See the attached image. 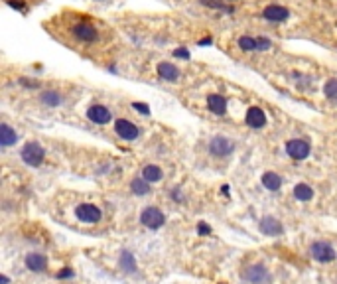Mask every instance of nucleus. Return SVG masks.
Listing matches in <instances>:
<instances>
[{"label":"nucleus","mask_w":337,"mask_h":284,"mask_svg":"<svg viewBox=\"0 0 337 284\" xmlns=\"http://www.w3.org/2000/svg\"><path fill=\"white\" fill-rule=\"evenodd\" d=\"M42 28L57 44L99 67L116 65L125 53V44L116 28L97 16L77 8H61L42 22Z\"/></svg>","instance_id":"f257e3e1"},{"label":"nucleus","mask_w":337,"mask_h":284,"mask_svg":"<svg viewBox=\"0 0 337 284\" xmlns=\"http://www.w3.org/2000/svg\"><path fill=\"white\" fill-rule=\"evenodd\" d=\"M237 14L242 16L247 22L268 28L272 32L292 24L298 18L294 8L284 0H242L241 4H237L235 16Z\"/></svg>","instance_id":"f03ea898"},{"label":"nucleus","mask_w":337,"mask_h":284,"mask_svg":"<svg viewBox=\"0 0 337 284\" xmlns=\"http://www.w3.org/2000/svg\"><path fill=\"white\" fill-rule=\"evenodd\" d=\"M134 67L140 71L144 79H154L162 85H181L186 79H199L195 75V69L190 65H181L170 58L156 53H148L144 60L134 63Z\"/></svg>","instance_id":"7ed1b4c3"},{"label":"nucleus","mask_w":337,"mask_h":284,"mask_svg":"<svg viewBox=\"0 0 337 284\" xmlns=\"http://www.w3.org/2000/svg\"><path fill=\"white\" fill-rule=\"evenodd\" d=\"M112 130L120 140H125V142H134V140L140 138V126L134 121L125 119V117H118V119L112 121Z\"/></svg>","instance_id":"20e7f679"},{"label":"nucleus","mask_w":337,"mask_h":284,"mask_svg":"<svg viewBox=\"0 0 337 284\" xmlns=\"http://www.w3.org/2000/svg\"><path fill=\"white\" fill-rule=\"evenodd\" d=\"M85 117L93 123V125H109L111 121H114V115H112V109L105 103H91L85 110Z\"/></svg>","instance_id":"39448f33"},{"label":"nucleus","mask_w":337,"mask_h":284,"mask_svg":"<svg viewBox=\"0 0 337 284\" xmlns=\"http://www.w3.org/2000/svg\"><path fill=\"white\" fill-rule=\"evenodd\" d=\"M20 158L26 166L38 168L46 160V150H44V146L40 144V142H28V144H24L22 150H20Z\"/></svg>","instance_id":"423d86ee"},{"label":"nucleus","mask_w":337,"mask_h":284,"mask_svg":"<svg viewBox=\"0 0 337 284\" xmlns=\"http://www.w3.org/2000/svg\"><path fill=\"white\" fill-rule=\"evenodd\" d=\"M209 154L211 156H215V158H227L235 152V140L229 138V136H223V134H217V136H213L209 140Z\"/></svg>","instance_id":"0eeeda50"},{"label":"nucleus","mask_w":337,"mask_h":284,"mask_svg":"<svg viewBox=\"0 0 337 284\" xmlns=\"http://www.w3.org/2000/svg\"><path fill=\"white\" fill-rule=\"evenodd\" d=\"M205 107L211 115L223 117L229 110V97L225 93H219V91H211L205 95Z\"/></svg>","instance_id":"6e6552de"},{"label":"nucleus","mask_w":337,"mask_h":284,"mask_svg":"<svg viewBox=\"0 0 337 284\" xmlns=\"http://www.w3.org/2000/svg\"><path fill=\"white\" fill-rule=\"evenodd\" d=\"M75 217L81 223H99L103 217V211L97 204H91V202H83L75 207Z\"/></svg>","instance_id":"1a4fd4ad"},{"label":"nucleus","mask_w":337,"mask_h":284,"mask_svg":"<svg viewBox=\"0 0 337 284\" xmlns=\"http://www.w3.org/2000/svg\"><path fill=\"white\" fill-rule=\"evenodd\" d=\"M140 223L144 227H148V229H160V227L166 223V215H164L162 209H158L154 205H148L140 213Z\"/></svg>","instance_id":"9d476101"},{"label":"nucleus","mask_w":337,"mask_h":284,"mask_svg":"<svg viewBox=\"0 0 337 284\" xmlns=\"http://www.w3.org/2000/svg\"><path fill=\"white\" fill-rule=\"evenodd\" d=\"M286 154L292 158V160H305L310 156L312 152V146H310V142L308 140H304V138H292L286 142Z\"/></svg>","instance_id":"9b49d317"},{"label":"nucleus","mask_w":337,"mask_h":284,"mask_svg":"<svg viewBox=\"0 0 337 284\" xmlns=\"http://www.w3.org/2000/svg\"><path fill=\"white\" fill-rule=\"evenodd\" d=\"M244 123H247V126L258 130V128H264L266 123H268V117H266V110L258 105H251L247 109V112H244Z\"/></svg>","instance_id":"f8f14e48"},{"label":"nucleus","mask_w":337,"mask_h":284,"mask_svg":"<svg viewBox=\"0 0 337 284\" xmlns=\"http://www.w3.org/2000/svg\"><path fill=\"white\" fill-rule=\"evenodd\" d=\"M310 251H312V257H314L318 263H331V261L335 259V249H333L329 243H325V241L314 243Z\"/></svg>","instance_id":"ddd939ff"},{"label":"nucleus","mask_w":337,"mask_h":284,"mask_svg":"<svg viewBox=\"0 0 337 284\" xmlns=\"http://www.w3.org/2000/svg\"><path fill=\"white\" fill-rule=\"evenodd\" d=\"M242 278L247 282H251V284H262L270 276H268V270H266L264 265H251V267H247L242 270Z\"/></svg>","instance_id":"4468645a"},{"label":"nucleus","mask_w":337,"mask_h":284,"mask_svg":"<svg viewBox=\"0 0 337 284\" xmlns=\"http://www.w3.org/2000/svg\"><path fill=\"white\" fill-rule=\"evenodd\" d=\"M6 6H10L12 10H16L22 16H28L30 12H34L38 6L44 4V0H2Z\"/></svg>","instance_id":"2eb2a0df"},{"label":"nucleus","mask_w":337,"mask_h":284,"mask_svg":"<svg viewBox=\"0 0 337 284\" xmlns=\"http://www.w3.org/2000/svg\"><path fill=\"white\" fill-rule=\"evenodd\" d=\"M260 233L268 235V237H276V235H282L284 233V227L278 219H274V217H264L260 221Z\"/></svg>","instance_id":"dca6fc26"},{"label":"nucleus","mask_w":337,"mask_h":284,"mask_svg":"<svg viewBox=\"0 0 337 284\" xmlns=\"http://www.w3.org/2000/svg\"><path fill=\"white\" fill-rule=\"evenodd\" d=\"M18 142V132L8 125V123H2L0 125V144H2L4 148L12 146Z\"/></svg>","instance_id":"f3484780"},{"label":"nucleus","mask_w":337,"mask_h":284,"mask_svg":"<svg viewBox=\"0 0 337 284\" xmlns=\"http://www.w3.org/2000/svg\"><path fill=\"white\" fill-rule=\"evenodd\" d=\"M26 267L30 270H34V272H42L48 267V259L40 252H30L26 257Z\"/></svg>","instance_id":"a211bd4d"},{"label":"nucleus","mask_w":337,"mask_h":284,"mask_svg":"<svg viewBox=\"0 0 337 284\" xmlns=\"http://www.w3.org/2000/svg\"><path fill=\"white\" fill-rule=\"evenodd\" d=\"M140 176H142L146 182L154 184V182H160V180L164 178V172H162V168H160V166H156V164H146V166L142 168Z\"/></svg>","instance_id":"6ab92c4d"},{"label":"nucleus","mask_w":337,"mask_h":284,"mask_svg":"<svg viewBox=\"0 0 337 284\" xmlns=\"http://www.w3.org/2000/svg\"><path fill=\"white\" fill-rule=\"evenodd\" d=\"M321 93H323V97H325L327 101L337 103V77H335V75L325 77V81H323V85H321Z\"/></svg>","instance_id":"aec40b11"},{"label":"nucleus","mask_w":337,"mask_h":284,"mask_svg":"<svg viewBox=\"0 0 337 284\" xmlns=\"http://www.w3.org/2000/svg\"><path fill=\"white\" fill-rule=\"evenodd\" d=\"M262 186L268 189V191H278L282 188V178L276 174V172H266L262 176Z\"/></svg>","instance_id":"412c9836"},{"label":"nucleus","mask_w":337,"mask_h":284,"mask_svg":"<svg viewBox=\"0 0 337 284\" xmlns=\"http://www.w3.org/2000/svg\"><path fill=\"white\" fill-rule=\"evenodd\" d=\"M294 197L298 202H310L314 197V188L308 184H296L294 186Z\"/></svg>","instance_id":"4be33fe9"},{"label":"nucleus","mask_w":337,"mask_h":284,"mask_svg":"<svg viewBox=\"0 0 337 284\" xmlns=\"http://www.w3.org/2000/svg\"><path fill=\"white\" fill-rule=\"evenodd\" d=\"M118 265H120V268L125 270V272H136V261H134V254L128 252V251H125V252L120 254Z\"/></svg>","instance_id":"5701e85b"},{"label":"nucleus","mask_w":337,"mask_h":284,"mask_svg":"<svg viewBox=\"0 0 337 284\" xmlns=\"http://www.w3.org/2000/svg\"><path fill=\"white\" fill-rule=\"evenodd\" d=\"M130 189L134 195H148L150 193V182H146L142 176H138L130 182Z\"/></svg>","instance_id":"b1692460"},{"label":"nucleus","mask_w":337,"mask_h":284,"mask_svg":"<svg viewBox=\"0 0 337 284\" xmlns=\"http://www.w3.org/2000/svg\"><path fill=\"white\" fill-rule=\"evenodd\" d=\"M314 6H318L320 10H325V12H331V10H337V0H310Z\"/></svg>","instance_id":"393cba45"},{"label":"nucleus","mask_w":337,"mask_h":284,"mask_svg":"<svg viewBox=\"0 0 337 284\" xmlns=\"http://www.w3.org/2000/svg\"><path fill=\"white\" fill-rule=\"evenodd\" d=\"M69 276H73V272H71V270H61V272L57 274V278H69Z\"/></svg>","instance_id":"a878e982"},{"label":"nucleus","mask_w":337,"mask_h":284,"mask_svg":"<svg viewBox=\"0 0 337 284\" xmlns=\"http://www.w3.org/2000/svg\"><path fill=\"white\" fill-rule=\"evenodd\" d=\"M93 2H97V4H112L114 0H93Z\"/></svg>","instance_id":"bb28decb"},{"label":"nucleus","mask_w":337,"mask_h":284,"mask_svg":"<svg viewBox=\"0 0 337 284\" xmlns=\"http://www.w3.org/2000/svg\"><path fill=\"white\" fill-rule=\"evenodd\" d=\"M199 233H209V227L207 225H199Z\"/></svg>","instance_id":"cd10ccee"},{"label":"nucleus","mask_w":337,"mask_h":284,"mask_svg":"<svg viewBox=\"0 0 337 284\" xmlns=\"http://www.w3.org/2000/svg\"><path fill=\"white\" fill-rule=\"evenodd\" d=\"M0 284H8V276H6V274L0 276Z\"/></svg>","instance_id":"c85d7f7f"}]
</instances>
